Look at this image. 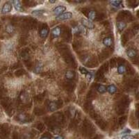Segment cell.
Listing matches in <instances>:
<instances>
[{"mask_svg":"<svg viewBox=\"0 0 139 139\" xmlns=\"http://www.w3.org/2000/svg\"><path fill=\"white\" fill-rule=\"evenodd\" d=\"M72 17H73V13L71 12H66V13H63V14L57 16L56 20L63 21V20H70V18H72Z\"/></svg>","mask_w":139,"mask_h":139,"instance_id":"obj_1","label":"cell"},{"mask_svg":"<svg viewBox=\"0 0 139 139\" xmlns=\"http://www.w3.org/2000/svg\"><path fill=\"white\" fill-rule=\"evenodd\" d=\"M113 40L111 37H106L103 40V44L106 47H111L112 45Z\"/></svg>","mask_w":139,"mask_h":139,"instance_id":"obj_7","label":"cell"},{"mask_svg":"<svg viewBox=\"0 0 139 139\" xmlns=\"http://www.w3.org/2000/svg\"><path fill=\"white\" fill-rule=\"evenodd\" d=\"M13 4L15 9L17 11H22V4H21V2H20V1H18V0L13 1Z\"/></svg>","mask_w":139,"mask_h":139,"instance_id":"obj_6","label":"cell"},{"mask_svg":"<svg viewBox=\"0 0 139 139\" xmlns=\"http://www.w3.org/2000/svg\"><path fill=\"white\" fill-rule=\"evenodd\" d=\"M12 10V4L10 2H6L4 4L1 8V13L3 14H6L10 13Z\"/></svg>","mask_w":139,"mask_h":139,"instance_id":"obj_3","label":"cell"},{"mask_svg":"<svg viewBox=\"0 0 139 139\" xmlns=\"http://www.w3.org/2000/svg\"><path fill=\"white\" fill-rule=\"evenodd\" d=\"M127 54L129 57L133 58V57H135L136 56V52L133 49H129L127 51Z\"/></svg>","mask_w":139,"mask_h":139,"instance_id":"obj_10","label":"cell"},{"mask_svg":"<svg viewBox=\"0 0 139 139\" xmlns=\"http://www.w3.org/2000/svg\"><path fill=\"white\" fill-rule=\"evenodd\" d=\"M81 22L82 26H84L86 28H88V29H93L95 27V24H93V22H92V21L88 20V19H81Z\"/></svg>","mask_w":139,"mask_h":139,"instance_id":"obj_2","label":"cell"},{"mask_svg":"<svg viewBox=\"0 0 139 139\" xmlns=\"http://www.w3.org/2000/svg\"><path fill=\"white\" fill-rule=\"evenodd\" d=\"M95 17H96V13L95 11H91L89 12L88 13V20H91V21H93L95 19Z\"/></svg>","mask_w":139,"mask_h":139,"instance_id":"obj_18","label":"cell"},{"mask_svg":"<svg viewBox=\"0 0 139 139\" xmlns=\"http://www.w3.org/2000/svg\"><path fill=\"white\" fill-rule=\"evenodd\" d=\"M126 23L124 21H120L119 22H118L117 24V27L119 31H122L126 27Z\"/></svg>","mask_w":139,"mask_h":139,"instance_id":"obj_13","label":"cell"},{"mask_svg":"<svg viewBox=\"0 0 139 139\" xmlns=\"http://www.w3.org/2000/svg\"><path fill=\"white\" fill-rule=\"evenodd\" d=\"M80 72H81V74H86V75H87L88 73H89V72L87 70H86L85 68H83V67H81L79 69Z\"/></svg>","mask_w":139,"mask_h":139,"instance_id":"obj_22","label":"cell"},{"mask_svg":"<svg viewBox=\"0 0 139 139\" xmlns=\"http://www.w3.org/2000/svg\"><path fill=\"white\" fill-rule=\"evenodd\" d=\"M66 10V7L64 6H58L53 10V13L56 16H59L60 15L63 13V12Z\"/></svg>","mask_w":139,"mask_h":139,"instance_id":"obj_4","label":"cell"},{"mask_svg":"<svg viewBox=\"0 0 139 139\" xmlns=\"http://www.w3.org/2000/svg\"><path fill=\"white\" fill-rule=\"evenodd\" d=\"M42 64L41 63H38L36 66L35 67V69H34V72L36 73V74H38L40 73L42 70Z\"/></svg>","mask_w":139,"mask_h":139,"instance_id":"obj_14","label":"cell"},{"mask_svg":"<svg viewBox=\"0 0 139 139\" xmlns=\"http://www.w3.org/2000/svg\"><path fill=\"white\" fill-rule=\"evenodd\" d=\"M18 117H19V119L21 121H24V120H25V115H24V114H20L19 115H18Z\"/></svg>","mask_w":139,"mask_h":139,"instance_id":"obj_25","label":"cell"},{"mask_svg":"<svg viewBox=\"0 0 139 139\" xmlns=\"http://www.w3.org/2000/svg\"><path fill=\"white\" fill-rule=\"evenodd\" d=\"M57 109V105L56 104V102H52L49 104V110L50 111H55Z\"/></svg>","mask_w":139,"mask_h":139,"instance_id":"obj_15","label":"cell"},{"mask_svg":"<svg viewBox=\"0 0 139 139\" xmlns=\"http://www.w3.org/2000/svg\"><path fill=\"white\" fill-rule=\"evenodd\" d=\"M126 72V67L124 65H120L118 67V73L120 74H122Z\"/></svg>","mask_w":139,"mask_h":139,"instance_id":"obj_19","label":"cell"},{"mask_svg":"<svg viewBox=\"0 0 139 139\" xmlns=\"http://www.w3.org/2000/svg\"><path fill=\"white\" fill-rule=\"evenodd\" d=\"M55 139H63V137L62 136H56Z\"/></svg>","mask_w":139,"mask_h":139,"instance_id":"obj_27","label":"cell"},{"mask_svg":"<svg viewBox=\"0 0 139 139\" xmlns=\"http://www.w3.org/2000/svg\"><path fill=\"white\" fill-rule=\"evenodd\" d=\"M107 91H108V92L110 93V94H114V93L117 91V88H116V86H115V85L111 84V85L108 86Z\"/></svg>","mask_w":139,"mask_h":139,"instance_id":"obj_11","label":"cell"},{"mask_svg":"<svg viewBox=\"0 0 139 139\" xmlns=\"http://www.w3.org/2000/svg\"><path fill=\"white\" fill-rule=\"evenodd\" d=\"M97 91L99 93H106V88L104 85H100L97 87Z\"/></svg>","mask_w":139,"mask_h":139,"instance_id":"obj_20","label":"cell"},{"mask_svg":"<svg viewBox=\"0 0 139 139\" xmlns=\"http://www.w3.org/2000/svg\"><path fill=\"white\" fill-rule=\"evenodd\" d=\"M121 139H135L134 137L130 135H124L123 136H122Z\"/></svg>","mask_w":139,"mask_h":139,"instance_id":"obj_23","label":"cell"},{"mask_svg":"<svg viewBox=\"0 0 139 139\" xmlns=\"http://www.w3.org/2000/svg\"><path fill=\"white\" fill-rule=\"evenodd\" d=\"M79 33H83L84 35L87 34V29H86V27L81 25V26H79Z\"/></svg>","mask_w":139,"mask_h":139,"instance_id":"obj_21","label":"cell"},{"mask_svg":"<svg viewBox=\"0 0 139 139\" xmlns=\"http://www.w3.org/2000/svg\"><path fill=\"white\" fill-rule=\"evenodd\" d=\"M86 78H87V79H88V81H91V79H92V75H91V74L89 73L87 75H86Z\"/></svg>","mask_w":139,"mask_h":139,"instance_id":"obj_26","label":"cell"},{"mask_svg":"<svg viewBox=\"0 0 139 139\" xmlns=\"http://www.w3.org/2000/svg\"><path fill=\"white\" fill-rule=\"evenodd\" d=\"M6 31L8 33H9V34H11V33H13L15 31V27L13 25H11V24H8L6 27Z\"/></svg>","mask_w":139,"mask_h":139,"instance_id":"obj_16","label":"cell"},{"mask_svg":"<svg viewBox=\"0 0 139 139\" xmlns=\"http://www.w3.org/2000/svg\"><path fill=\"white\" fill-rule=\"evenodd\" d=\"M40 139H49L48 137H42V138H41Z\"/></svg>","mask_w":139,"mask_h":139,"instance_id":"obj_29","label":"cell"},{"mask_svg":"<svg viewBox=\"0 0 139 139\" xmlns=\"http://www.w3.org/2000/svg\"><path fill=\"white\" fill-rule=\"evenodd\" d=\"M111 4V5L112 6L115 7V8H119L122 6V1H111L109 2Z\"/></svg>","mask_w":139,"mask_h":139,"instance_id":"obj_12","label":"cell"},{"mask_svg":"<svg viewBox=\"0 0 139 139\" xmlns=\"http://www.w3.org/2000/svg\"><path fill=\"white\" fill-rule=\"evenodd\" d=\"M56 1H52V0H49V3H51V4H54V3H55Z\"/></svg>","mask_w":139,"mask_h":139,"instance_id":"obj_28","label":"cell"},{"mask_svg":"<svg viewBox=\"0 0 139 139\" xmlns=\"http://www.w3.org/2000/svg\"><path fill=\"white\" fill-rule=\"evenodd\" d=\"M60 32H61V30H60V28L59 27H55L54 28L52 31V34L54 38H58L60 35Z\"/></svg>","mask_w":139,"mask_h":139,"instance_id":"obj_5","label":"cell"},{"mask_svg":"<svg viewBox=\"0 0 139 139\" xmlns=\"http://www.w3.org/2000/svg\"><path fill=\"white\" fill-rule=\"evenodd\" d=\"M32 15L34 16H37V17H40L42 16L45 14V11H42V10H34L32 11Z\"/></svg>","mask_w":139,"mask_h":139,"instance_id":"obj_8","label":"cell"},{"mask_svg":"<svg viewBox=\"0 0 139 139\" xmlns=\"http://www.w3.org/2000/svg\"><path fill=\"white\" fill-rule=\"evenodd\" d=\"M48 33H49V30L46 29V28H43L40 30V36L41 38H45L47 36H48Z\"/></svg>","mask_w":139,"mask_h":139,"instance_id":"obj_9","label":"cell"},{"mask_svg":"<svg viewBox=\"0 0 139 139\" xmlns=\"http://www.w3.org/2000/svg\"><path fill=\"white\" fill-rule=\"evenodd\" d=\"M66 77L67 79L70 80V79H73V78H74V74L73 73V71H71V70H68V71H67L66 73Z\"/></svg>","mask_w":139,"mask_h":139,"instance_id":"obj_17","label":"cell"},{"mask_svg":"<svg viewBox=\"0 0 139 139\" xmlns=\"http://www.w3.org/2000/svg\"><path fill=\"white\" fill-rule=\"evenodd\" d=\"M73 33H79V26L74 27L73 29Z\"/></svg>","mask_w":139,"mask_h":139,"instance_id":"obj_24","label":"cell"}]
</instances>
